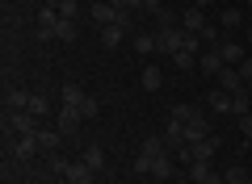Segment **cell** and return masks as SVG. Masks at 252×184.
I'll use <instances>...</instances> for the list:
<instances>
[{"label": "cell", "mask_w": 252, "mask_h": 184, "mask_svg": "<svg viewBox=\"0 0 252 184\" xmlns=\"http://www.w3.org/2000/svg\"><path fill=\"white\" fill-rule=\"evenodd\" d=\"M248 101H252L248 92H235V97H231V113H235V117H244V113H248Z\"/></svg>", "instance_id": "cell-32"}, {"label": "cell", "mask_w": 252, "mask_h": 184, "mask_svg": "<svg viewBox=\"0 0 252 184\" xmlns=\"http://www.w3.org/2000/svg\"><path fill=\"white\" fill-rule=\"evenodd\" d=\"M164 151H168V142H164V138H143L139 159H135V172H139V176H152V163L164 155Z\"/></svg>", "instance_id": "cell-2"}, {"label": "cell", "mask_w": 252, "mask_h": 184, "mask_svg": "<svg viewBox=\"0 0 252 184\" xmlns=\"http://www.w3.org/2000/svg\"><path fill=\"white\" fill-rule=\"evenodd\" d=\"M206 105L215 109V113H231V92H223V88H210V92H206Z\"/></svg>", "instance_id": "cell-13"}, {"label": "cell", "mask_w": 252, "mask_h": 184, "mask_svg": "<svg viewBox=\"0 0 252 184\" xmlns=\"http://www.w3.org/2000/svg\"><path fill=\"white\" fill-rule=\"evenodd\" d=\"M189 151H193V163L198 159H215V151H219V134H206V138H198V142H189Z\"/></svg>", "instance_id": "cell-8"}, {"label": "cell", "mask_w": 252, "mask_h": 184, "mask_svg": "<svg viewBox=\"0 0 252 184\" xmlns=\"http://www.w3.org/2000/svg\"><path fill=\"white\" fill-rule=\"evenodd\" d=\"M240 21H244L240 9H223L219 13V29H240Z\"/></svg>", "instance_id": "cell-27"}, {"label": "cell", "mask_w": 252, "mask_h": 184, "mask_svg": "<svg viewBox=\"0 0 252 184\" xmlns=\"http://www.w3.org/2000/svg\"><path fill=\"white\" fill-rule=\"evenodd\" d=\"M93 176H97V172H93L84 159H72V163H67V180H72V184H93Z\"/></svg>", "instance_id": "cell-12"}, {"label": "cell", "mask_w": 252, "mask_h": 184, "mask_svg": "<svg viewBox=\"0 0 252 184\" xmlns=\"http://www.w3.org/2000/svg\"><path fill=\"white\" fill-rule=\"evenodd\" d=\"M59 17H72L76 21V0H59Z\"/></svg>", "instance_id": "cell-35"}, {"label": "cell", "mask_w": 252, "mask_h": 184, "mask_svg": "<svg viewBox=\"0 0 252 184\" xmlns=\"http://www.w3.org/2000/svg\"><path fill=\"white\" fill-rule=\"evenodd\" d=\"M185 38H189V34H185L181 26H156V51L172 59L177 51H185Z\"/></svg>", "instance_id": "cell-1"}, {"label": "cell", "mask_w": 252, "mask_h": 184, "mask_svg": "<svg viewBox=\"0 0 252 184\" xmlns=\"http://www.w3.org/2000/svg\"><path fill=\"white\" fill-rule=\"evenodd\" d=\"M76 34H80V26H76L72 17H59V26H55V38H59V42H76Z\"/></svg>", "instance_id": "cell-19"}, {"label": "cell", "mask_w": 252, "mask_h": 184, "mask_svg": "<svg viewBox=\"0 0 252 184\" xmlns=\"http://www.w3.org/2000/svg\"><path fill=\"white\" fill-rule=\"evenodd\" d=\"M97 113H101V101H97V97H84V105H80V117H84V122H93Z\"/></svg>", "instance_id": "cell-30"}, {"label": "cell", "mask_w": 252, "mask_h": 184, "mask_svg": "<svg viewBox=\"0 0 252 184\" xmlns=\"http://www.w3.org/2000/svg\"><path fill=\"white\" fill-rule=\"evenodd\" d=\"M122 38H126V29H122V26H101V42H105L109 51H114V46L122 42Z\"/></svg>", "instance_id": "cell-25"}, {"label": "cell", "mask_w": 252, "mask_h": 184, "mask_svg": "<svg viewBox=\"0 0 252 184\" xmlns=\"http://www.w3.org/2000/svg\"><path fill=\"white\" fill-rule=\"evenodd\" d=\"M244 38H248V42H252V26H248V29H244Z\"/></svg>", "instance_id": "cell-41"}, {"label": "cell", "mask_w": 252, "mask_h": 184, "mask_svg": "<svg viewBox=\"0 0 252 184\" xmlns=\"http://www.w3.org/2000/svg\"><path fill=\"white\" fill-rule=\"evenodd\" d=\"M26 109H30L34 117H42V122H46V113H51V101H46L42 92H30V105H26Z\"/></svg>", "instance_id": "cell-24"}, {"label": "cell", "mask_w": 252, "mask_h": 184, "mask_svg": "<svg viewBox=\"0 0 252 184\" xmlns=\"http://www.w3.org/2000/svg\"><path fill=\"white\" fill-rule=\"evenodd\" d=\"M80 159L93 167V172H105V151H101L97 142H93V147H84V155H80Z\"/></svg>", "instance_id": "cell-20"}, {"label": "cell", "mask_w": 252, "mask_h": 184, "mask_svg": "<svg viewBox=\"0 0 252 184\" xmlns=\"http://www.w3.org/2000/svg\"><path fill=\"white\" fill-rule=\"evenodd\" d=\"M223 180H227V184H248V172H244L240 163H231V167L223 172Z\"/></svg>", "instance_id": "cell-31"}, {"label": "cell", "mask_w": 252, "mask_h": 184, "mask_svg": "<svg viewBox=\"0 0 252 184\" xmlns=\"http://www.w3.org/2000/svg\"><path fill=\"white\" fill-rule=\"evenodd\" d=\"M172 63H177L181 71H193V67H198V54H193V51H177V54H172Z\"/></svg>", "instance_id": "cell-28"}, {"label": "cell", "mask_w": 252, "mask_h": 184, "mask_svg": "<svg viewBox=\"0 0 252 184\" xmlns=\"http://www.w3.org/2000/svg\"><path fill=\"white\" fill-rule=\"evenodd\" d=\"M206 134H210V122H206V113H202V105H198V113L185 122V147L198 142V138H206Z\"/></svg>", "instance_id": "cell-5"}, {"label": "cell", "mask_w": 252, "mask_h": 184, "mask_svg": "<svg viewBox=\"0 0 252 184\" xmlns=\"http://www.w3.org/2000/svg\"><path fill=\"white\" fill-rule=\"evenodd\" d=\"M210 172H215V167H210L206 159H198V163H189V184H206V180H210Z\"/></svg>", "instance_id": "cell-23"}, {"label": "cell", "mask_w": 252, "mask_h": 184, "mask_svg": "<svg viewBox=\"0 0 252 184\" xmlns=\"http://www.w3.org/2000/svg\"><path fill=\"white\" fill-rule=\"evenodd\" d=\"M244 4H248V13H252V0H244Z\"/></svg>", "instance_id": "cell-42"}, {"label": "cell", "mask_w": 252, "mask_h": 184, "mask_svg": "<svg viewBox=\"0 0 252 184\" xmlns=\"http://www.w3.org/2000/svg\"><path fill=\"white\" fill-rule=\"evenodd\" d=\"M248 184H252V176H248Z\"/></svg>", "instance_id": "cell-44"}, {"label": "cell", "mask_w": 252, "mask_h": 184, "mask_svg": "<svg viewBox=\"0 0 252 184\" xmlns=\"http://www.w3.org/2000/svg\"><path fill=\"white\" fill-rule=\"evenodd\" d=\"M193 113H198V105H177V109H172V122H181V126H185Z\"/></svg>", "instance_id": "cell-33"}, {"label": "cell", "mask_w": 252, "mask_h": 184, "mask_svg": "<svg viewBox=\"0 0 252 184\" xmlns=\"http://www.w3.org/2000/svg\"><path fill=\"white\" fill-rule=\"evenodd\" d=\"M215 84L223 88V92H231V97H235V92H244V76H240V67H223V71L215 76Z\"/></svg>", "instance_id": "cell-7"}, {"label": "cell", "mask_w": 252, "mask_h": 184, "mask_svg": "<svg viewBox=\"0 0 252 184\" xmlns=\"http://www.w3.org/2000/svg\"><path fill=\"white\" fill-rule=\"evenodd\" d=\"M152 176H156V180H172V176H177V155H172V151H164V155L152 163Z\"/></svg>", "instance_id": "cell-10"}, {"label": "cell", "mask_w": 252, "mask_h": 184, "mask_svg": "<svg viewBox=\"0 0 252 184\" xmlns=\"http://www.w3.org/2000/svg\"><path fill=\"white\" fill-rule=\"evenodd\" d=\"M227 67V63H223V54H219V46H206V51H202L198 54V71H202V76H219V71H223Z\"/></svg>", "instance_id": "cell-4"}, {"label": "cell", "mask_w": 252, "mask_h": 184, "mask_svg": "<svg viewBox=\"0 0 252 184\" xmlns=\"http://www.w3.org/2000/svg\"><path fill=\"white\" fill-rule=\"evenodd\" d=\"M114 17H118V9L109 0H97V4H93V21H97V26H114Z\"/></svg>", "instance_id": "cell-16"}, {"label": "cell", "mask_w": 252, "mask_h": 184, "mask_svg": "<svg viewBox=\"0 0 252 184\" xmlns=\"http://www.w3.org/2000/svg\"><path fill=\"white\" fill-rule=\"evenodd\" d=\"M30 4H34V0H30Z\"/></svg>", "instance_id": "cell-46"}, {"label": "cell", "mask_w": 252, "mask_h": 184, "mask_svg": "<svg viewBox=\"0 0 252 184\" xmlns=\"http://www.w3.org/2000/svg\"><path fill=\"white\" fill-rule=\"evenodd\" d=\"M4 126H9L13 134H38L46 122H42V117H34L30 109H13V113H4Z\"/></svg>", "instance_id": "cell-3"}, {"label": "cell", "mask_w": 252, "mask_h": 184, "mask_svg": "<svg viewBox=\"0 0 252 184\" xmlns=\"http://www.w3.org/2000/svg\"><path fill=\"white\" fill-rule=\"evenodd\" d=\"M206 26H210V21H206V9H193V4H189V9L181 13V29H185V34H202Z\"/></svg>", "instance_id": "cell-6"}, {"label": "cell", "mask_w": 252, "mask_h": 184, "mask_svg": "<svg viewBox=\"0 0 252 184\" xmlns=\"http://www.w3.org/2000/svg\"><path fill=\"white\" fill-rule=\"evenodd\" d=\"M248 147H252V138H248Z\"/></svg>", "instance_id": "cell-45"}, {"label": "cell", "mask_w": 252, "mask_h": 184, "mask_svg": "<svg viewBox=\"0 0 252 184\" xmlns=\"http://www.w3.org/2000/svg\"><path fill=\"white\" fill-rule=\"evenodd\" d=\"M189 4H193V9H210V4H215V0H189Z\"/></svg>", "instance_id": "cell-38"}, {"label": "cell", "mask_w": 252, "mask_h": 184, "mask_svg": "<svg viewBox=\"0 0 252 184\" xmlns=\"http://www.w3.org/2000/svg\"><path fill=\"white\" fill-rule=\"evenodd\" d=\"M147 17H152L156 26H181V17H177V9H172V4H156Z\"/></svg>", "instance_id": "cell-14"}, {"label": "cell", "mask_w": 252, "mask_h": 184, "mask_svg": "<svg viewBox=\"0 0 252 184\" xmlns=\"http://www.w3.org/2000/svg\"><path fill=\"white\" fill-rule=\"evenodd\" d=\"M135 51L139 54H160V51H156V29H152V34L139 29V34H135Z\"/></svg>", "instance_id": "cell-22"}, {"label": "cell", "mask_w": 252, "mask_h": 184, "mask_svg": "<svg viewBox=\"0 0 252 184\" xmlns=\"http://www.w3.org/2000/svg\"><path fill=\"white\" fill-rule=\"evenodd\" d=\"M219 54H223L227 67H240V63H244V46L240 42H219Z\"/></svg>", "instance_id": "cell-15"}, {"label": "cell", "mask_w": 252, "mask_h": 184, "mask_svg": "<svg viewBox=\"0 0 252 184\" xmlns=\"http://www.w3.org/2000/svg\"><path fill=\"white\" fill-rule=\"evenodd\" d=\"M202 42H206V46H219V42H223V38H219V26H206V29H202Z\"/></svg>", "instance_id": "cell-34"}, {"label": "cell", "mask_w": 252, "mask_h": 184, "mask_svg": "<svg viewBox=\"0 0 252 184\" xmlns=\"http://www.w3.org/2000/svg\"><path fill=\"white\" fill-rule=\"evenodd\" d=\"M160 84H164V71L156 67V63H147V67H143V92H156Z\"/></svg>", "instance_id": "cell-21"}, {"label": "cell", "mask_w": 252, "mask_h": 184, "mask_svg": "<svg viewBox=\"0 0 252 184\" xmlns=\"http://www.w3.org/2000/svg\"><path fill=\"white\" fill-rule=\"evenodd\" d=\"M240 130H244V138H252V113L240 117Z\"/></svg>", "instance_id": "cell-36"}, {"label": "cell", "mask_w": 252, "mask_h": 184, "mask_svg": "<svg viewBox=\"0 0 252 184\" xmlns=\"http://www.w3.org/2000/svg\"><path fill=\"white\" fill-rule=\"evenodd\" d=\"M164 4H172V0H164Z\"/></svg>", "instance_id": "cell-43"}, {"label": "cell", "mask_w": 252, "mask_h": 184, "mask_svg": "<svg viewBox=\"0 0 252 184\" xmlns=\"http://www.w3.org/2000/svg\"><path fill=\"white\" fill-rule=\"evenodd\" d=\"M38 151H42V147H38V134H17V147H13L17 159H34Z\"/></svg>", "instance_id": "cell-11"}, {"label": "cell", "mask_w": 252, "mask_h": 184, "mask_svg": "<svg viewBox=\"0 0 252 184\" xmlns=\"http://www.w3.org/2000/svg\"><path fill=\"white\" fill-rule=\"evenodd\" d=\"M46 163H51V172H59V176H67V163H72V159H63L59 151H46Z\"/></svg>", "instance_id": "cell-29"}, {"label": "cell", "mask_w": 252, "mask_h": 184, "mask_svg": "<svg viewBox=\"0 0 252 184\" xmlns=\"http://www.w3.org/2000/svg\"><path fill=\"white\" fill-rule=\"evenodd\" d=\"M84 97H89V92H84L80 84H67V88H63V105H67V109H76V113H80Z\"/></svg>", "instance_id": "cell-18"}, {"label": "cell", "mask_w": 252, "mask_h": 184, "mask_svg": "<svg viewBox=\"0 0 252 184\" xmlns=\"http://www.w3.org/2000/svg\"><path fill=\"white\" fill-rule=\"evenodd\" d=\"M84 117L76 113V109H67V105H59V117H55V130L59 134H76V126H80Z\"/></svg>", "instance_id": "cell-9"}, {"label": "cell", "mask_w": 252, "mask_h": 184, "mask_svg": "<svg viewBox=\"0 0 252 184\" xmlns=\"http://www.w3.org/2000/svg\"><path fill=\"white\" fill-rule=\"evenodd\" d=\"M26 105H30V92H26V88H9V92H4V113L26 109Z\"/></svg>", "instance_id": "cell-17"}, {"label": "cell", "mask_w": 252, "mask_h": 184, "mask_svg": "<svg viewBox=\"0 0 252 184\" xmlns=\"http://www.w3.org/2000/svg\"><path fill=\"white\" fill-rule=\"evenodd\" d=\"M244 92H248V97H252V79H248V84H244Z\"/></svg>", "instance_id": "cell-40"}, {"label": "cell", "mask_w": 252, "mask_h": 184, "mask_svg": "<svg viewBox=\"0 0 252 184\" xmlns=\"http://www.w3.org/2000/svg\"><path fill=\"white\" fill-rule=\"evenodd\" d=\"M59 138H63L59 130H46V126L38 130V147H42V151H59Z\"/></svg>", "instance_id": "cell-26"}, {"label": "cell", "mask_w": 252, "mask_h": 184, "mask_svg": "<svg viewBox=\"0 0 252 184\" xmlns=\"http://www.w3.org/2000/svg\"><path fill=\"white\" fill-rule=\"evenodd\" d=\"M109 4H114V9H130V0H109ZM135 13V9H130Z\"/></svg>", "instance_id": "cell-39"}, {"label": "cell", "mask_w": 252, "mask_h": 184, "mask_svg": "<svg viewBox=\"0 0 252 184\" xmlns=\"http://www.w3.org/2000/svg\"><path fill=\"white\" fill-rule=\"evenodd\" d=\"M240 76H244V84L252 79V59H244V63H240Z\"/></svg>", "instance_id": "cell-37"}]
</instances>
